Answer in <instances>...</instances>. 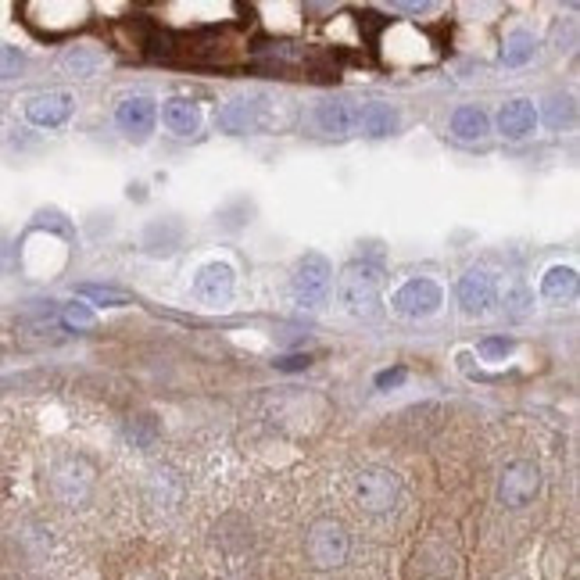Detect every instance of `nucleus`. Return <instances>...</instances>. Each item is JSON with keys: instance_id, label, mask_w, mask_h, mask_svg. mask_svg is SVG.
Instances as JSON below:
<instances>
[{"instance_id": "17", "label": "nucleus", "mask_w": 580, "mask_h": 580, "mask_svg": "<svg viewBox=\"0 0 580 580\" xmlns=\"http://www.w3.org/2000/svg\"><path fill=\"white\" fill-rule=\"evenodd\" d=\"M254 104L251 100H243V97H236V100H229L222 111H218V125L226 129V132H247V129H254Z\"/></svg>"}, {"instance_id": "20", "label": "nucleus", "mask_w": 580, "mask_h": 580, "mask_svg": "<svg viewBox=\"0 0 580 580\" xmlns=\"http://www.w3.org/2000/svg\"><path fill=\"white\" fill-rule=\"evenodd\" d=\"M79 294L82 297H90V301H97V304H125L129 297L122 294V290H111V286H79Z\"/></svg>"}, {"instance_id": "24", "label": "nucleus", "mask_w": 580, "mask_h": 580, "mask_svg": "<svg viewBox=\"0 0 580 580\" xmlns=\"http://www.w3.org/2000/svg\"><path fill=\"white\" fill-rule=\"evenodd\" d=\"M64 64H68V68H75L79 75H86V72H90L97 61H93V57H86V54H68V57H64Z\"/></svg>"}, {"instance_id": "26", "label": "nucleus", "mask_w": 580, "mask_h": 580, "mask_svg": "<svg viewBox=\"0 0 580 580\" xmlns=\"http://www.w3.org/2000/svg\"><path fill=\"white\" fill-rule=\"evenodd\" d=\"M308 362H311L308 354H286V358H279V362H276V369H304Z\"/></svg>"}, {"instance_id": "2", "label": "nucleus", "mask_w": 580, "mask_h": 580, "mask_svg": "<svg viewBox=\"0 0 580 580\" xmlns=\"http://www.w3.org/2000/svg\"><path fill=\"white\" fill-rule=\"evenodd\" d=\"M329 286H333V269L322 254H304L297 261V272H294V297L297 304L304 308H319L329 301Z\"/></svg>"}, {"instance_id": "22", "label": "nucleus", "mask_w": 580, "mask_h": 580, "mask_svg": "<svg viewBox=\"0 0 580 580\" xmlns=\"http://www.w3.org/2000/svg\"><path fill=\"white\" fill-rule=\"evenodd\" d=\"M64 322L75 326V329H82V326L93 322V311H90L86 304H68V308H64Z\"/></svg>"}, {"instance_id": "4", "label": "nucleus", "mask_w": 580, "mask_h": 580, "mask_svg": "<svg viewBox=\"0 0 580 580\" xmlns=\"http://www.w3.org/2000/svg\"><path fill=\"white\" fill-rule=\"evenodd\" d=\"M354 498L365 512H387L397 498V476L387 469H362L354 476Z\"/></svg>"}, {"instance_id": "16", "label": "nucleus", "mask_w": 580, "mask_h": 580, "mask_svg": "<svg viewBox=\"0 0 580 580\" xmlns=\"http://www.w3.org/2000/svg\"><path fill=\"white\" fill-rule=\"evenodd\" d=\"M487 129H490L487 115H483L480 107H473V104H465V107H458V111L451 115V132H455L458 140H483Z\"/></svg>"}, {"instance_id": "21", "label": "nucleus", "mask_w": 580, "mask_h": 580, "mask_svg": "<svg viewBox=\"0 0 580 580\" xmlns=\"http://www.w3.org/2000/svg\"><path fill=\"white\" fill-rule=\"evenodd\" d=\"M508 351H512V340H505V337H487V340L480 344V354H483L487 362H501Z\"/></svg>"}, {"instance_id": "13", "label": "nucleus", "mask_w": 580, "mask_h": 580, "mask_svg": "<svg viewBox=\"0 0 580 580\" xmlns=\"http://www.w3.org/2000/svg\"><path fill=\"white\" fill-rule=\"evenodd\" d=\"M397 129V111L383 100H369L358 104V132L365 136H390Z\"/></svg>"}, {"instance_id": "11", "label": "nucleus", "mask_w": 580, "mask_h": 580, "mask_svg": "<svg viewBox=\"0 0 580 580\" xmlns=\"http://www.w3.org/2000/svg\"><path fill=\"white\" fill-rule=\"evenodd\" d=\"M25 115H29V122L32 125H43V129H54V125H61L68 115H72V97L68 93H39V97H32L29 104H25Z\"/></svg>"}, {"instance_id": "14", "label": "nucleus", "mask_w": 580, "mask_h": 580, "mask_svg": "<svg viewBox=\"0 0 580 580\" xmlns=\"http://www.w3.org/2000/svg\"><path fill=\"white\" fill-rule=\"evenodd\" d=\"M533 122H537V111H533L530 100H508V104L501 107V115H498V129H501L505 136H512V140L533 132Z\"/></svg>"}, {"instance_id": "23", "label": "nucleus", "mask_w": 580, "mask_h": 580, "mask_svg": "<svg viewBox=\"0 0 580 580\" xmlns=\"http://www.w3.org/2000/svg\"><path fill=\"white\" fill-rule=\"evenodd\" d=\"M569 118H573V104H569V100H551L548 122H551V125H562V122H569Z\"/></svg>"}, {"instance_id": "7", "label": "nucleus", "mask_w": 580, "mask_h": 580, "mask_svg": "<svg viewBox=\"0 0 580 580\" xmlns=\"http://www.w3.org/2000/svg\"><path fill=\"white\" fill-rule=\"evenodd\" d=\"M193 294L208 304H226L229 294H233V269L226 261H208L197 269V279H193Z\"/></svg>"}, {"instance_id": "18", "label": "nucleus", "mask_w": 580, "mask_h": 580, "mask_svg": "<svg viewBox=\"0 0 580 580\" xmlns=\"http://www.w3.org/2000/svg\"><path fill=\"white\" fill-rule=\"evenodd\" d=\"M530 57H533V39H530L526 32H512V36L505 39L501 61H505L508 68H516V64H523V61H530Z\"/></svg>"}, {"instance_id": "6", "label": "nucleus", "mask_w": 580, "mask_h": 580, "mask_svg": "<svg viewBox=\"0 0 580 580\" xmlns=\"http://www.w3.org/2000/svg\"><path fill=\"white\" fill-rule=\"evenodd\" d=\"M315 122L322 132L329 136H351L358 132V104L347 100V97H333V100H322L315 107Z\"/></svg>"}, {"instance_id": "5", "label": "nucleus", "mask_w": 580, "mask_h": 580, "mask_svg": "<svg viewBox=\"0 0 580 580\" xmlns=\"http://www.w3.org/2000/svg\"><path fill=\"white\" fill-rule=\"evenodd\" d=\"M394 308L405 319H426L440 308V286L433 279H408L397 294H394Z\"/></svg>"}, {"instance_id": "8", "label": "nucleus", "mask_w": 580, "mask_h": 580, "mask_svg": "<svg viewBox=\"0 0 580 580\" xmlns=\"http://www.w3.org/2000/svg\"><path fill=\"white\" fill-rule=\"evenodd\" d=\"M308 555L315 566H337L347 555V537L333 523H315L308 533Z\"/></svg>"}, {"instance_id": "25", "label": "nucleus", "mask_w": 580, "mask_h": 580, "mask_svg": "<svg viewBox=\"0 0 580 580\" xmlns=\"http://www.w3.org/2000/svg\"><path fill=\"white\" fill-rule=\"evenodd\" d=\"M401 380H405V369H387V372H380V376H376V387H380V390H387V387H397Z\"/></svg>"}, {"instance_id": "15", "label": "nucleus", "mask_w": 580, "mask_h": 580, "mask_svg": "<svg viewBox=\"0 0 580 580\" xmlns=\"http://www.w3.org/2000/svg\"><path fill=\"white\" fill-rule=\"evenodd\" d=\"M541 297L548 304H569L576 297V272L569 265H555L548 269V276L541 279Z\"/></svg>"}, {"instance_id": "12", "label": "nucleus", "mask_w": 580, "mask_h": 580, "mask_svg": "<svg viewBox=\"0 0 580 580\" xmlns=\"http://www.w3.org/2000/svg\"><path fill=\"white\" fill-rule=\"evenodd\" d=\"M161 122L168 125V132L190 136V132H197V125H200V107H197L190 97H168L165 107H161Z\"/></svg>"}, {"instance_id": "1", "label": "nucleus", "mask_w": 580, "mask_h": 580, "mask_svg": "<svg viewBox=\"0 0 580 580\" xmlns=\"http://www.w3.org/2000/svg\"><path fill=\"white\" fill-rule=\"evenodd\" d=\"M337 294L351 315H372L380 304V269H372L369 261H351L340 272Z\"/></svg>"}, {"instance_id": "10", "label": "nucleus", "mask_w": 580, "mask_h": 580, "mask_svg": "<svg viewBox=\"0 0 580 580\" xmlns=\"http://www.w3.org/2000/svg\"><path fill=\"white\" fill-rule=\"evenodd\" d=\"M458 304L465 315H483L494 304V279L483 269H473L458 279Z\"/></svg>"}, {"instance_id": "19", "label": "nucleus", "mask_w": 580, "mask_h": 580, "mask_svg": "<svg viewBox=\"0 0 580 580\" xmlns=\"http://www.w3.org/2000/svg\"><path fill=\"white\" fill-rule=\"evenodd\" d=\"M21 68H25V54L0 43V79H14V75H21Z\"/></svg>"}, {"instance_id": "9", "label": "nucleus", "mask_w": 580, "mask_h": 580, "mask_svg": "<svg viewBox=\"0 0 580 580\" xmlns=\"http://www.w3.org/2000/svg\"><path fill=\"white\" fill-rule=\"evenodd\" d=\"M115 122L129 140H147V132L154 129V100L150 97H125L115 111Z\"/></svg>"}, {"instance_id": "3", "label": "nucleus", "mask_w": 580, "mask_h": 580, "mask_svg": "<svg viewBox=\"0 0 580 580\" xmlns=\"http://www.w3.org/2000/svg\"><path fill=\"white\" fill-rule=\"evenodd\" d=\"M537 487H541L537 465H533L530 458H516V462L505 465V473H501V480H498V498H501V505H508V508H523V505L533 501Z\"/></svg>"}]
</instances>
